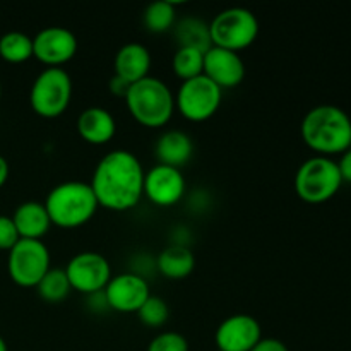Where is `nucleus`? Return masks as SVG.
<instances>
[{"instance_id":"f257e3e1","label":"nucleus","mask_w":351,"mask_h":351,"mask_svg":"<svg viewBox=\"0 0 351 351\" xmlns=\"http://www.w3.org/2000/svg\"><path fill=\"white\" fill-rule=\"evenodd\" d=\"M144 171L139 158L127 149H113L96 165L89 185L99 208L130 211L143 199Z\"/></svg>"},{"instance_id":"f03ea898","label":"nucleus","mask_w":351,"mask_h":351,"mask_svg":"<svg viewBox=\"0 0 351 351\" xmlns=\"http://www.w3.org/2000/svg\"><path fill=\"white\" fill-rule=\"evenodd\" d=\"M300 132L315 156L332 158L351 147V119L339 106L319 105L308 110L302 120Z\"/></svg>"},{"instance_id":"7ed1b4c3","label":"nucleus","mask_w":351,"mask_h":351,"mask_svg":"<svg viewBox=\"0 0 351 351\" xmlns=\"http://www.w3.org/2000/svg\"><path fill=\"white\" fill-rule=\"evenodd\" d=\"M45 208L51 225L64 230L84 226L99 209L89 182L67 180L55 185L45 199Z\"/></svg>"},{"instance_id":"20e7f679","label":"nucleus","mask_w":351,"mask_h":351,"mask_svg":"<svg viewBox=\"0 0 351 351\" xmlns=\"http://www.w3.org/2000/svg\"><path fill=\"white\" fill-rule=\"evenodd\" d=\"M123 99L132 119L147 129H161L175 113V95L167 82L153 75L130 84Z\"/></svg>"},{"instance_id":"39448f33","label":"nucleus","mask_w":351,"mask_h":351,"mask_svg":"<svg viewBox=\"0 0 351 351\" xmlns=\"http://www.w3.org/2000/svg\"><path fill=\"white\" fill-rule=\"evenodd\" d=\"M295 192L308 204H322L335 197L343 185L338 161L326 156H312L295 173Z\"/></svg>"},{"instance_id":"423d86ee","label":"nucleus","mask_w":351,"mask_h":351,"mask_svg":"<svg viewBox=\"0 0 351 351\" xmlns=\"http://www.w3.org/2000/svg\"><path fill=\"white\" fill-rule=\"evenodd\" d=\"M208 26L211 47L225 48L237 53L254 45L261 29L256 14L245 7H230L221 10Z\"/></svg>"},{"instance_id":"0eeeda50","label":"nucleus","mask_w":351,"mask_h":351,"mask_svg":"<svg viewBox=\"0 0 351 351\" xmlns=\"http://www.w3.org/2000/svg\"><path fill=\"white\" fill-rule=\"evenodd\" d=\"M72 99V79L62 67H47L34 77L29 89L31 110L41 119H57L67 112Z\"/></svg>"},{"instance_id":"6e6552de","label":"nucleus","mask_w":351,"mask_h":351,"mask_svg":"<svg viewBox=\"0 0 351 351\" xmlns=\"http://www.w3.org/2000/svg\"><path fill=\"white\" fill-rule=\"evenodd\" d=\"M50 267V250L43 240L19 239V242L9 250L7 271L17 287L36 288Z\"/></svg>"},{"instance_id":"1a4fd4ad","label":"nucleus","mask_w":351,"mask_h":351,"mask_svg":"<svg viewBox=\"0 0 351 351\" xmlns=\"http://www.w3.org/2000/svg\"><path fill=\"white\" fill-rule=\"evenodd\" d=\"M223 89L204 74L184 81L175 95V108L191 122H206L219 110Z\"/></svg>"},{"instance_id":"9d476101","label":"nucleus","mask_w":351,"mask_h":351,"mask_svg":"<svg viewBox=\"0 0 351 351\" xmlns=\"http://www.w3.org/2000/svg\"><path fill=\"white\" fill-rule=\"evenodd\" d=\"M65 274L72 290L88 297L101 293L113 276L108 259L98 252L75 254L67 263Z\"/></svg>"},{"instance_id":"9b49d317","label":"nucleus","mask_w":351,"mask_h":351,"mask_svg":"<svg viewBox=\"0 0 351 351\" xmlns=\"http://www.w3.org/2000/svg\"><path fill=\"white\" fill-rule=\"evenodd\" d=\"M187 191L182 170L167 165H154L144 175L143 195L158 208H171L184 199Z\"/></svg>"},{"instance_id":"f8f14e48","label":"nucleus","mask_w":351,"mask_h":351,"mask_svg":"<svg viewBox=\"0 0 351 351\" xmlns=\"http://www.w3.org/2000/svg\"><path fill=\"white\" fill-rule=\"evenodd\" d=\"M79 41L71 29L48 26L33 38V57L47 67H62L75 57Z\"/></svg>"},{"instance_id":"ddd939ff","label":"nucleus","mask_w":351,"mask_h":351,"mask_svg":"<svg viewBox=\"0 0 351 351\" xmlns=\"http://www.w3.org/2000/svg\"><path fill=\"white\" fill-rule=\"evenodd\" d=\"M108 308L120 314H132L143 307L144 302L151 297L149 283L143 274L134 271L112 276L110 283L103 290Z\"/></svg>"},{"instance_id":"4468645a","label":"nucleus","mask_w":351,"mask_h":351,"mask_svg":"<svg viewBox=\"0 0 351 351\" xmlns=\"http://www.w3.org/2000/svg\"><path fill=\"white\" fill-rule=\"evenodd\" d=\"M263 339L259 321L249 314H235L218 326L215 335L218 351H252Z\"/></svg>"},{"instance_id":"2eb2a0df","label":"nucleus","mask_w":351,"mask_h":351,"mask_svg":"<svg viewBox=\"0 0 351 351\" xmlns=\"http://www.w3.org/2000/svg\"><path fill=\"white\" fill-rule=\"evenodd\" d=\"M202 74L211 79L218 88L232 89L242 84L245 79V62L237 51L209 47L204 51Z\"/></svg>"},{"instance_id":"dca6fc26","label":"nucleus","mask_w":351,"mask_h":351,"mask_svg":"<svg viewBox=\"0 0 351 351\" xmlns=\"http://www.w3.org/2000/svg\"><path fill=\"white\" fill-rule=\"evenodd\" d=\"M79 137L93 146L108 144L117 134V122L112 113L103 106H89L82 110L75 122Z\"/></svg>"},{"instance_id":"f3484780","label":"nucleus","mask_w":351,"mask_h":351,"mask_svg":"<svg viewBox=\"0 0 351 351\" xmlns=\"http://www.w3.org/2000/svg\"><path fill=\"white\" fill-rule=\"evenodd\" d=\"M151 51L143 43H125L119 48L113 58V71L117 77L129 84L147 77L151 71Z\"/></svg>"},{"instance_id":"a211bd4d","label":"nucleus","mask_w":351,"mask_h":351,"mask_svg":"<svg viewBox=\"0 0 351 351\" xmlns=\"http://www.w3.org/2000/svg\"><path fill=\"white\" fill-rule=\"evenodd\" d=\"M192 154H194V143L191 136L178 129L161 134L154 146V156L158 163L178 168V170H182V167H185L192 160Z\"/></svg>"},{"instance_id":"6ab92c4d","label":"nucleus","mask_w":351,"mask_h":351,"mask_svg":"<svg viewBox=\"0 0 351 351\" xmlns=\"http://www.w3.org/2000/svg\"><path fill=\"white\" fill-rule=\"evenodd\" d=\"M19 239L41 240L50 230L51 221L43 202L26 201L16 208L12 215Z\"/></svg>"},{"instance_id":"aec40b11","label":"nucleus","mask_w":351,"mask_h":351,"mask_svg":"<svg viewBox=\"0 0 351 351\" xmlns=\"http://www.w3.org/2000/svg\"><path fill=\"white\" fill-rule=\"evenodd\" d=\"M154 264L161 276H165L167 280L178 281L191 276L195 267V257L192 250L184 243H171L161 250Z\"/></svg>"},{"instance_id":"412c9836","label":"nucleus","mask_w":351,"mask_h":351,"mask_svg":"<svg viewBox=\"0 0 351 351\" xmlns=\"http://www.w3.org/2000/svg\"><path fill=\"white\" fill-rule=\"evenodd\" d=\"M175 21H177V9L170 0H156L144 9L143 23L149 33H167L175 26Z\"/></svg>"},{"instance_id":"4be33fe9","label":"nucleus","mask_w":351,"mask_h":351,"mask_svg":"<svg viewBox=\"0 0 351 351\" xmlns=\"http://www.w3.org/2000/svg\"><path fill=\"white\" fill-rule=\"evenodd\" d=\"M0 57L9 64H23L33 58V38L23 31H9L0 36Z\"/></svg>"},{"instance_id":"5701e85b","label":"nucleus","mask_w":351,"mask_h":351,"mask_svg":"<svg viewBox=\"0 0 351 351\" xmlns=\"http://www.w3.org/2000/svg\"><path fill=\"white\" fill-rule=\"evenodd\" d=\"M36 290L41 300L48 302V304H60L69 297L72 288L67 280V274H65V269L50 267V271L38 283Z\"/></svg>"},{"instance_id":"b1692460","label":"nucleus","mask_w":351,"mask_h":351,"mask_svg":"<svg viewBox=\"0 0 351 351\" xmlns=\"http://www.w3.org/2000/svg\"><path fill=\"white\" fill-rule=\"evenodd\" d=\"M202 67H204V51L197 50V48L178 47L173 58H171L173 74L182 82L202 75Z\"/></svg>"},{"instance_id":"393cba45","label":"nucleus","mask_w":351,"mask_h":351,"mask_svg":"<svg viewBox=\"0 0 351 351\" xmlns=\"http://www.w3.org/2000/svg\"><path fill=\"white\" fill-rule=\"evenodd\" d=\"M177 38L180 47H192L206 51L211 47L209 40V26L195 17H189L178 23Z\"/></svg>"},{"instance_id":"a878e982","label":"nucleus","mask_w":351,"mask_h":351,"mask_svg":"<svg viewBox=\"0 0 351 351\" xmlns=\"http://www.w3.org/2000/svg\"><path fill=\"white\" fill-rule=\"evenodd\" d=\"M137 317L147 328H163L170 317V308L163 298L151 295L137 311Z\"/></svg>"},{"instance_id":"bb28decb","label":"nucleus","mask_w":351,"mask_h":351,"mask_svg":"<svg viewBox=\"0 0 351 351\" xmlns=\"http://www.w3.org/2000/svg\"><path fill=\"white\" fill-rule=\"evenodd\" d=\"M147 351H189V341L180 332L165 331L151 339Z\"/></svg>"},{"instance_id":"cd10ccee","label":"nucleus","mask_w":351,"mask_h":351,"mask_svg":"<svg viewBox=\"0 0 351 351\" xmlns=\"http://www.w3.org/2000/svg\"><path fill=\"white\" fill-rule=\"evenodd\" d=\"M19 242V233L12 221V216L0 215V250L9 252Z\"/></svg>"},{"instance_id":"c85d7f7f","label":"nucleus","mask_w":351,"mask_h":351,"mask_svg":"<svg viewBox=\"0 0 351 351\" xmlns=\"http://www.w3.org/2000/svg\"><path fill=\"white\" fill-rule=\"evenodd\" d=\"M252 351H290L283 341L276 338H263Z\"/></svg>"},{"instance_id":"c756f323","label":"nucleus","mask_w":351,"mask_h":351,"mask_svg":"<svg viewBox=\"0 0 351 351\" xmlns=\"http://www.w3.org/2000/svg\"><path fill=\"white\" fill-rule=\"evenodd\" d=\"M108 88H110V93H112L113 96H117V98H125L127 91H129V88H130V84H129V82L123 81V79L113 75L112 81H110V84H108Z\"/></svg>"},{"instance_id":"7c9ffc66","label":"nucleus","mask_w":351,"mask_h":351,"mask_svg":"<svg viewBox=\"0 0 351 351\" xmlns=\"http://www.w3.org/2000/svg\"><path fill=\"white\" fill-rule=\"evenodd\" d=\"M339 173H341L343 182L346 184H351V147L346 153L341 154V160L338 161Z\"/></svg>"},{"instance_id":"2f4dec72","label":"nucleus","mask_w":351,"mask_h":351,"mask_svg":"<svg viewBox=\"0 0 351 351\" xmlns=\"http://www.w3.org/2000/svg\"><path fill=\"white\" fill-rule=\"evenodd\" d=\"M9 171H10L9 163H7L5 158L0 154V187H3V185H5L7 178H9Z\"/></svg>"},{"instance_id":"473e14b6","label":"nucleus","mask_w":351,"mask_h":351,"mask_svg":"<svg viewBox=\"0 0 351 351\" xmlns=\"http://www.w3.org/2000/svg\"><path fill=\"white\" fill-rule=\"evenodd\" d=\"M0 351H9V348H7V343H5V339H3L2 336H0Z\"/></svg>"},{"instance_id":"72a5a7b5","label":"nucleus","mask_w":351,"mask_h":351,"mask_svg":"<svg viewBox=\"0 0 351 351\" xmlns=\"http://www.w3.org/2000/svg\"><path fill=\"white\" fill-rule=\"evenodd\" d=\"M0 96H2V84H0Z\"/></svg>"}]
</instances>
